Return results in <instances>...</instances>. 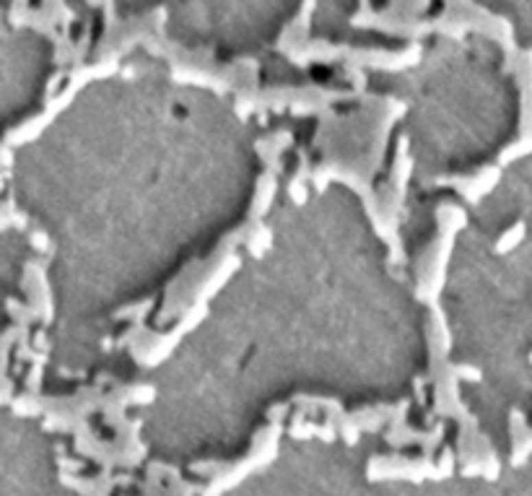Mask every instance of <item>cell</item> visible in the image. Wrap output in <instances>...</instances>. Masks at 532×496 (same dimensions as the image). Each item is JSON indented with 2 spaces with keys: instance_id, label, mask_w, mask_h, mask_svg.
Listing matches in <instances>:
<instances>
[{
  "instance_id": "1",
  "label": "cell",
  "mask_w": 532,
  "mask_h": 496,
  "mask_svg": "<svg viewBox=\"0 0 532 496\" xmlns=\"http://www.w3.org/2000/svg\"><path fill=\"white\" fill-rule=\"evenodd\" d=\"M501 169L496 164L483 169L478 177H439L437 188H454L457 192H462V198L467 203H478L485 192H491L494 185L498 182Z\"/></svg>"
},
{
  "instance_id": "2",
  "label": "cell",
  "mask_w": 532,
  "mask_h": 496,
  "mask_svg": "<svg viewBox=\"0 0 532 496\" xmlns=\"http://www.w3.org/2000/svg\"><path fill=\"white\" fill-rule=\"evenodd\" d=\"M307 182H309V164H307V154L301 151V166H299V172L288 182V198L296 205H304L307 203Z\"/></svg>"
},
{
  "instance_id": "3",
  "label": "cell",
  "mask_w": 532,
  "mask_h": 496,
  "mask_svg": "<svg viewBox=\"0 0 532 496\" xmlns=\"http://www.w3.org/2000/svg\"><path fill=\"white\" fill-rule=\"evenodd\" d=\"M270 229L265 224H260L255 232H252V236L247 239V247H249V255H255V258H262L265 255V249H268V245H270Z\"/></svg>"
},
{
  "instance_id": "4",
  "label": "cell",
  "mask_w": 532,
  "mask_h": 496,
  "mask_svg": "<svg viewBox=\"0 0 532 496\" xmlns=\"http://www.w3.org/2000/svg\"><path fill=\"white\" fill-rule=\"evenodd\" d=\"M524 236V226L517 224V226H511L507 234L498 239V245H496V252H509V249L514 247V245H520V239Z\"/></svg>"
}]
</instances>
